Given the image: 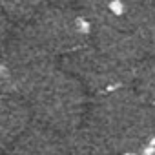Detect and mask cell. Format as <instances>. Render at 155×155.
<instances>
[{"mask_svg":"<svg viewBox=\"0 0 155 155\" xmlns=\"http://www.w3.org/2000/svg\"><path fill=\"white\" fill-rule=\"evenodd\" d=\"M86 124L102 137L113 155L139 153L155 137V111L131 86L91 95Z\"/></svg>","mask_w":155,"mask_h":155,"instance_id":"obj_1","label":"cell"},{"mask_svg":"<svg viewBox=\"0 0 155 155\" xmlns=\"http://www.w3.org/2000/svg\"><path fill=\"white\" fill-rule=\"evenodd\" d=\"M60 68V58L46 49L26 28L2 17V93H17L29 99Z\"/></svg>","mask_w":155,"mask_h":155,"instance_id":"obj_2","label":"cell"},{"mask_svg":"<svg viewBox=\"0 0 155 155\" xmlns=\"http://www.w3.org/2000/svg\"><path fill=\"white\" fill-rule=\"evenodd\" d=\"M28 101L35 120L66 133L86 122L91 93L71 73L58 68Z\"/></svg>","mask_w":155,"mask_h":155,"instance_id":"obj_3","label":"cell"},{"mask_svg":"<svg viewBox=\"0 0 155 155\" xmlns=\"http://www.w3.org/2000/svg\"><path fill=\"white\" fill-rule=\"evenodd\" d=\"M26 28L58 58L86 46L91 37L90 22L71 6H44Z\"/></svg>","mask_w":155,"mask_h":155,"instance_id":"obj_4","label":"cell"},{"mask_svg":"<svg viewBox=\"0 0 155 155\" xmlns=\"http://www.w3.org/2000/svg\"><path fill=\"white\" fill-rule=\"evenodd\" d=\"M60 68L71 73L91 95H97L119 86H130L133 69H135L131 66L120 64L119 60L108 57L91 42L62 57Z\"/></svg>","mask_w":155,"mask_h":155,"instance_id":"obj_5","label":"cell"},{"mask_svg":"<svg viewBox=\"0 0 155 155\" xmlns=\"http://www.w3.org/2000/svg\"><path fill=\"white\" fill-rule=\"evenodd\" d=\"M90 42L120 64L135 68L146 58L140 33L117 20H102L91 26Z\"/></svg>","mask_w":155,"mask_h":155,"instance_id":"obj_6","label":"cell"},{"mask_svg":"<svg viewBox=\"0 0 155 155\" xmlns=\"http://www.w3.org/2000/svg\"><path fill=\"white\" fill-rule=\"evenodd\" d=\"M33 122V110L26 97L17 93L0 95V144H2V150H6Z\"/></svg>","mask_w":155,"mask_h":155,"instance_id":"obj_7","label":"cell"},{"mask_svg":"<svg viewBox=\"0 0 155 155\" xmlns=\"http://www.w3.org/2000/svg\"><path fill=\"white\" fill-rule=\"evenodd\" d=\"M60 133L35 120L22 135H18L4 151V155H55Z\"/></svg>","mask_w":155,"mask_h":155,"instance_id":"obj_8","label":"cell"},{"mask_svg":"<svg viewBox=\"0 0 155 155\" xmlns=\"http://www.w3.org/2000/svg\"><path fill=\"white\" fill-rule=\"evenodd\" d=\"M55 155H113L102 137L90 126L82 124L71 131L60 133Z\"/></svg>","mask_w":155,"mask_h":155,"instance_id":"obj_9","label":"cell"},{"mask_svg":"<svg viewBox=\"0 0 155 155\" xmlns=\"http://www.w3.org/2000/svg\"><path fill=\"white\" fill-rule=\"evenodd\" d=\"M130 86L155 111V60L144 58L142 62H139L135 66Z\"/></svg>","mask_w":155,"mask_h":155,"instance_id":"obj_10","label":"cell"},{"mask_svg":"<svg viewBox=\"0 0 155 155\" xmlns=\"http://www.w3.org/2000/svg\"><path fill=\"white\" fill-rule=\"evenodd\" d=\"M0 6L4 18L15 24H26L44 6H48V0H0Z\"/></svg>","mask_w":155,"mask_h":155,"instance_id":"obj_11","label":"cell"},{"mask_svg":"<svg viewBox=\"0 0 155 155\" xmlns=\"http://www.w3.org/2000/svg\"><path fill=\"white\" fill-rule=\"evenodd\" d=\"M139 33H140V40L144 46L146 58L155 60V20L151 24H148L146 28H142Z\"/></svg>","mask_w":155,"mask_h":155,"instance_id":"obj_12","label":"cell"},{"mask_svg":"<svg viewBox=\"0 0 155 155\" xmlns=\"http://www.w3.org/2000/svg\"><path fill=\"white\" fill-rule=\"evenodd\" d=\"M153 155H155V153H153Z\"/></svg>","mask_w":155,"mask_h":155,"instance_id":"obj_13","label":"cell"}]
</instances>
